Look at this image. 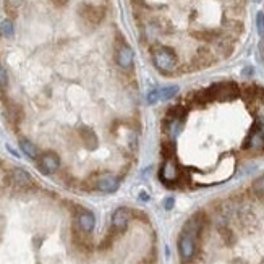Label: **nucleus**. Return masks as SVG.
<instances>
[{"label":"nucleus","mask_w":264,"mask_h":264,"mask_svg":"<svg viewBox=\"0 0 264 264\" xmlns=\"http://www.w3.org/2000/svg\"><path fill=\"white\" fill-rule=\"evenodd\" d=\"M177 54L172 47L157 46L152 49V62L156 68L162 73H172L177 68Z\"/></svg>","instance_id":"1"},{"label":"nucleus","mask_w":264,"mask_h":264,"mask_svg":"<svg viewBox=\"0 0 264 264\" xmlns=\"http://www.w3.org/2000/svg\"><path fill=\"white\" fill-rule=\"evenodd\" d=\"M206 91L211 101H222V102L235 99L240 94V89H238V86L235 83H217V84H212Z\"/></svg>","instance_id":"2"},{"label":"nucleus","mask_w":264,"mask_h":264,"mask_svg":"<svg viewBox=\"0 0 264 264\" xmlns=\"http://www.w3.org/2000/svg\"><path fill=\"white\" fill-rule=\"evenodd\" d=\"M183 122H185V114H183L182 110L177 112V109H175V112L169 115L167 122H165V134H167L169 139H175L182 133Z\"/></svg>","instance_id":"3"},{"label":"nucleus","mask_w":264,"mask_h":264,"mask_svg":"<svg viewBox=\"0 0 264 264\" xmlns=\"http://www.w3.org/2000/svg\"><path fill=\"white\" fill-rule=\"evenodd\" d=\"M179 251L183 261L185 263L192 261L196 253V238L187 232H182V235L179 238Z\"/></svg>","instance_id":"4"},{"label":"nucleus","mask_w":264,"mask_h":264,"mask_svg":"<svg viewBox=\"0 0 264 264\" xmlns=\"http://www.w3.org/2000/svg\"><path fill=\"white\" fill-rule=\"evenodd\" d=\"M38 165H39V170L42 172V174L51 175V174H55V172L59 170L60 159L55 152L49 151V152H44V154H41L38 157Z\"/></svg>","instance_id":"5"},{"label":"nucleus","mask_w":264,"mask_h":264,"mask_svg":"<svg viewBox=\"0 0 264 264\" xmlns=\"http://www.w3.org/2000/svg\"><path fill=\"white\" fill-rule=\"evenodd\" d=\"M119 185H120L119 177H115L112 174H102L94 182V187L102 193H114L119 188Z\"/></svg>","instance_id":"6"},{"label":"nucleus","mask_w":264,"mask_h":264,"mask_svg":"<svg viewBox=\"0 0 264 264\" xmlns=\"http://www.w3.org/2000/svg\"><path fill=\"white\" fill-rule=\"evenodd\" d=\"M115 60H117V65H119L120 68L130 70L132 66H133V62H134L133 49H132L130 46H128V44H122L119 49H117Z\"/></svg>","instance_id":"7"},{"label":"nucleus","mask_w":264,"mask_h":264,"mask_svg":"<svg viewBox=\"0 0 264 264\" xmlns=\"http://www.w3.org/2000/svg\"><path fill=\"white\" fill-rule=\"evenodd\" d=\"M179 177H180V172L175 159L174 157L165 159V162L162 164V169H161V180L165 183H174L179 180Z\"/></svg>","instance_id":"8"},{"label":"nucleus","mask_w":264,"mask_h":264,"mask_svg":"<svg viewBox=\"0 0 264 264\" xmlns=\"http://www.w3.org/2000/svg\"><path fill=\"white\" fill-rule=\"evenodd\" d=\"M79 16H81L84 21H88L91 24H97V23H101L102 16H104V11L99 7L84 3L79 7Z\"/></svg>","instance_id":"9"},{"label":"nucleus","mask_w":264,"mask_h":264,"mask_svg":"<svg viewBox=\"0 0 264 264\" xmlns=\"http://www.w3.org/2000/svg\"><path fill=\"white\" fill-rule=\"evenodd\" d=\"M130 211L127 209V207H119V209H115V212L112 214V227L115 232H124L128 222H130Z\"/></svg>","instance_id":"10"},{"label":"nucleus","mask_w":264,"mask_h":264,"mask_svg":"<svg viewBox=\"0 0 264 264\" xmlns=\"http://www.w3.org/2000/svg\"><path fill=\"white\" fill-rule=\"evenodd\" d=\"M78 229L81 230L83 233H91L94 230V225H96V217L94 214L91 211H86V209H81L78 212Z\"/></svg>","instance_id":"11"},{"label":"nucleus","mask_w":264,"mask_h":264,"mask_svg":"<svg viewBox=\"0 0 264 264\" xmlns=\"http://www.w3.org/2000/svg\"><path fill=\"white\" fill-rule=\"evenodd\" d=\"M245 148L250 151H264V133L260 128H255V130L248 134Z\"/></svg>","instance_id":"12"},{"label":"nucleus","mask_w":264,"mask_h":264,"mask_svg":"<svg viewBox=\"0 0 264 264\" xmlns=\"http://www.w3.org/2000/svg\"><path fill=\"white\" fill-rule=\"evenodd\" d=\"M10 179L11 182L15 183V185L18 188H29L33 185V179H31V175L28 174L26 170H23V169H13V172H11V175H10Z\"/></svg>","instance_id":"13"},{"label":"nucleus","mask_w":264,"mask_h":264,"mask_svg":"<svg viewBox=\"0 0 264 264\" xmlns=\"http://www.w3.org/2000/svg\"><path fill=\"white\" fill-rule=\"evenodd\" d=\"M79 134H81V138H83V143L86 144V148L88 149H94L96 146H97V136H96V133L91 130L89 127H79Z\"/></svg>","instance_id":"14"},{"label":"nucleus","mask_w":264,"mask_h":264,"mask_svg":"<svg viewBox=\"0 0 264 264\" xmlns=\"http://www.w3.org/2000/svg\"><path fill=\"white\" fill-rule=\"evenodd\" d=\"M20 148L29 159H38L39 157V151H38V148H36V144L31 143V141L26 139V138L20 139Z\"/></svg>","instance_id":"15"},{"label":"nucleus","mask_w":264,"mask_h":264,"mask_svg":"<svg viewBox=\"0 0 264 264\" xmlns=\"http://www.w3.org/2000/svg\"><path fill=\"white\" fill-rule=\"evenodd\" d=\"M177 94H179V86L177 84L159 88V99L161 101H169V99H172V97H175Z\"/></svg>","instance_id":"16"},{"label":"nucleus","mask_w":264,"mask_h":264,"mask_svg":"<svg viewBox=\"0 0 264 264\" xmlns=\"http://www.w3.org/2000/svg\"><path fill=\"white\" fill-rule=\"evenodd\" d=\"M251 190H253V193L258 196V198L264 199V175H261L260 179H256L253 182V185H251Z\"/></svg>","instance_id":"17"},{"label":"nucleus","mask_w":264,"mask_h":264,"mask_svg":"<svg viewBox=\"0 0 264 264\" xmlns=\"http://www.w3.org/2000/svg\"><path fill=\"white\" fill-rule=\"evenodd\" d=\"M15 33V29H13V23H11L10 20H5L2 21V24H0V34L5 36V38H11Z\"/></svg>","instance_id":"18"},{"label":"nucleus","mask_w":264,"mask_h":264,"mask_svg":"<svg viewBox=\"0 0 264 264\" xmlns=\"http://www.w3.org/2000/svg\"><path fill=\"white\" fill-rule=\"evenodd\" d=\"M255 115H256V128H260V130L264 133V104L258 106Z\"/></svg>","instance_id":"19"},{"label":"nucleus","mask_w":264,"mask_h":264,"mask_svg":"<svg viewBox=\"0 0 264 264\" xmlns=\"http://www.w3.org/2000/svg\"><path fill=\"white\" fill-rule=\"evenodd\" d=\"M174 151H175L174 139H170V141H165V143H162V154L165 156V159H170V157H174Z\"/></svg>","instance_id":"20"},{"label":"nucleus","mask_w":264,"mask_h":264,"mask_svg":"<svg viewBox=\"0 0 264 264\" xmlns=\"http://www.w3.org/2000/svg\"><path fill=\"white\" fill-rule=\"evenodd\" d=\"M256 29H258V34L264 36V13L263 11L256 13Z\"/></svg>","instance_id":"21"},{"label":"nucleus","mask_w":264,"mask_h":264,"mask_svg":"<svg viewBox=\"0 0 264 264\" xmlns=\"http://www.w3.org/2000/svg\"><path fill=\"white\" fill-rule=\"evenodd\" d=\"M159 99V88H151L148 93V104H156Z\"/></svg>","instance_id":"22"},{"label":"nucleus","mask_w":264,"mask_h":264,"mask_svg":"<svg viewBox=\"0 0 264 264\" xmlns=\"http://www.w3.org/2000/svg\"><path fill=\"white\" fill-rule=\"evenodd\" d=\"M7 84H8V75H7V71H5L3 66L0 65V89L7 88Z\"/></svg>","instance_id":"23"},{"label":"nucleus","mask_w":264,"mask_h":264,"mask_svg":"<svg viewBox=\"0 0 264 264\" xmlns=\"http://www.w3.org/2000/svg\"><path fill=\"white\" fill-rule=\"evenodd\" d=\"M172 207H174V198H172V196H169V198L164 199V209L165 211H170Z\"/></svg>","instance_id":"24"},{"label":"nucleus","mask_w":264,"mask_h":264,"mask_svg":"<svg viewBox=\"0 0 264 264\" xmlns=\"http://www.w3.org/2000/svg\"><path fill=\"white\" fill-rule=\"evenodd\" d=\"M54 5H57V7H64V5L68 3V0H52Z\"/></svg>","instance_id":"25"},{"label":"nucleus","mask_w":264,"mask_h":264,"mask_svg":"<svg viewBox=\"0 0 264 264\" xmlns=\"http://www.w3.org/2000/svg\"><path fill=\"white\" fill-rule=\"evenodd\" d=\"M20 2H21V0H7V3L13 5V7H18V5H20Z\"/></svg>","instance_id":"26"},{"label":"nucleus","mask_w":264,"mask_h":264,"mask_svg":"<svg viewBox=\"0 0 264 264\" xmlns=\"http://www.w3.org/2000/svg\"><path fill=\"white\" fill-rule=\"evenodd\" d=\"M243 75H245V76H250V75H251V68H250V66H248V68L243 70Z\"/></svg>","instance_id":"27"},{"label":"nucleus","mask_w":264,"mask_h":264,"mask_svg":"<svg viewBox=\"0 0 264 264\" xmlns=\"http://www.w3.org/2000/svg\"><path fill=\"white\" fill-rule=\"evenodd\" d=\"M134 2H136V3H143V0H134Z\"/></svg>","instance_id":"28"},{"label":"nucleus","mask_w":264,"mask_h":264,"mask_svg":"<svg viewBox=\"0 0 264 264\" xmlns=\"http://www.w3.org/2000/svg\"><path fill=\"white\" fill-rule=\"evenodd\" d=\"M255 2H256V3H260V2H261V0H255Z\"/></svg>","instance_id":"29"}]
</instances>
